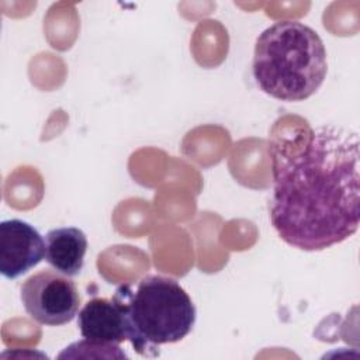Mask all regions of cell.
<instances>
[{
  "label": "cell",
  "instance_id": "obj_1",
  "mask_svg": "<svg viewBox=\"0 0 360 360\" xmlns=\"http://www.w3.org/2000/svg\"><path fill=\"white\" fill-rule=\"evenodd\" d=\"M359 146L356 131L332 124L271 141L270 219L285 243L316 252L357 231Z\"/></svg>",
  "mask_w": 360,
  "mask_h": 360
},
{
  "label": "cell",
  "instance_id": "obj_2",
  "mask_svg": "<svg viewBox=\"0 0 360 360\" xmlns=\"http://www.w3.org/2000/svg\"><path fill=\"white\" fill-rule=\"evenodd\" d=\"M326 72V49L321 37L300 21H277L256 39L255 80L277 100H307L322 86Z\"/></svg>",
  "mask_w": 360,
  "mask_h": 360
},
{
  "label": "cell",
  "instance_id": "obj_3",
  "mask_svg": "<svg viewBox=\"0 0 360 360\" xmlns=\"http://www.w3.org/2000/svg\"><path fill=\"white\" fill-rule=\"evenodd\" d=\"M122 308L127 340L143 357L159 356V346L186 338L195 323V307L172 277L149 274L122 284L112 295Z\"/></svg>",
  "mask_w": 360,
  "mask_h": 360
},
{
  "label": "cell",
  "instance_id": "obj_4",
  "mask_svg": "<svg viewBox=\"0 0 360 360\" xmlns=\"http://www.w3.org/2000/svg\"><path fill=\"white\" fill-rule=\"evenodd\" d=\"M20 297L27 314L41 325L60 326L73 321L79 312L76 284L56 270H42L28 277Z\"/></svg>",
  "mask_w": 360,
  "mask_h": 360
},
{
  "label": "cell",
  "instance_id": "obj_5",
  "mask_svg": "<svg viewBox=\"0 0 360 360\" xmlns=\"http://www.w3.org/2000/svg\"><path fill=\"white\" fill-rule=\"evenodd\" d=\"M45 259V240L22 219L0 222V273L14 280Z\"/></svg>",
  "mask_w": 360,
  "mask_h": 360
},
{
  "label": "cell",
  "instance_id": "obj_6",
  "mask_svg": "<svg viewBox=\"0 0 360 360\" xmlns=\"http://www.w3.org/2000/svg\"><path fill=\"white\" fill-rule=\"evenodd\" d=\"M77 326L80 335L90 342L120 345L127 340L124 312L114 297L89 300L79 311Z\"/></svg>",
  "mask_w": 360,
  "mask_h": 360
},
{
  "label": "cell",
  "instance_id": "obj_7",
  "mask_svg": "<svg viewBox=\"0 0 360 360\" xmlns=\"http://www.w3.org/2000/svg\"><path fill=\"white\" fill-rule=\"evenodd\" d=\"M86 250L87 238L79 228H55L45 236V260L63 276L75 277L82 271Z\"/></svg>",
  "mask_w": 360,
  "mask_h": 360
}]
</instances>
